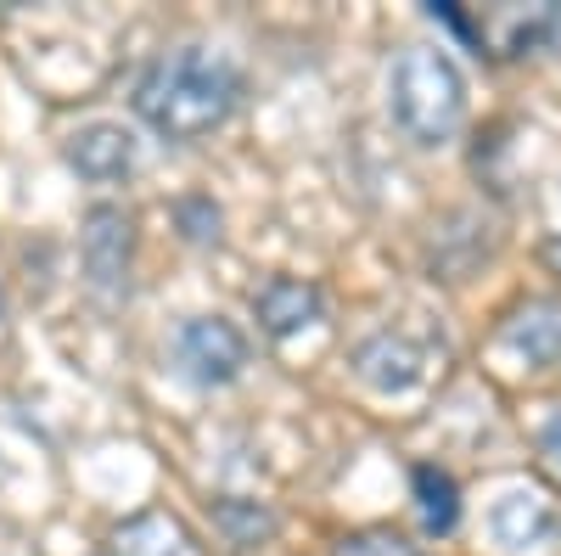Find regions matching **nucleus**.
Wrapping results in <instances>:
<instances>
[{
	"label": "nucleus",
	"instance_id": "nucleus-1",
	"mask_svg": "<svg viewBox=\"0 0 561 556\" xmlns=\"http://www.w3.org/2000/svg\"><path fill=\"white\" fill-rule=\"evenodd\" d=\"M242 102V68L208 45H174L135 79V113L163 141H203Z\"/></svg>",
	"mask_w": 561,
	"mask_h": 556
},
{
	"label": "nucleus",
	"instance_id": "nucleus-4",
	"mask_svg": "<svg viewBox=\"0 0 561 556\" xmlns=\"http://www.w3.org/2000/svg\"><path fill=\"white\" fill-rule=\"evenodd\" d=\"M79 253H84V275L102 293H118L129 282V259H135V219L113 203L90 208L84 230H79Z\"/></svg>",
	"mask_w": 561,
	"mask_h": 556
},
{
	"label": "nucleus",
	"instance_id": "nucleus-11",
	"mask_svg": "<svg viewBox=\"0 0 561 556\" xmlns=\"http://www.w3.org/2000/svg\"><path fill=\"white\" fill-rule=\"evenodd\" d=\"M118 556H185V534L174 518L163 512H147V518H129L118 534H113Z\"/></svg>",
	"mask_w": 561,
	"mask_h": 556
},
{
	"label": "nucleus",
	"instance_id": "nucleus-16",
	"mask_svg": "<svg viewBox=\"0 0 561 556\" xmlns=\"http://www.w3.org/2000/svg\"><path fill=\"white\" fill-rule=\"evenodd\" d=\"M550 259H556V270H561V242H556V248H550Z\"/></svg>",
	"mask_w": 561,
	"mask_h": 556
},
{
	"label": "nucleus",
	"instance_id": "nucleus-9",
	"mask_svg": "<svg viewBox=\"0 0 561 556\" xmlns=\"http://www.w3.org/2000/svg\"><path fill=\"white\" fill-rule=\"evenodd\" d=\"M500 343L511 354H523L528 365H556L561 360V304H528L505 320Z\"/></svg>",
	"mask_w": 561,
	"mask_h": 556
},
{
	"label": "nucleus",
	"instance_id": "nucleus-15",
	"mask_svg": "<svg viewBox=\"0 0 561 556\" xmlns=\"http://www.w3.org/2000/svg\"><path fill=\"white\" fill-rule=\"evenodd\" d=\"M539 450H545V461L561 473V416H550L545 422V433H539Z\"/></svg>",
	"mask_w": 561,
	"mask_h": 556
},
{
	"label": "nucleus",
	"instance_id": "nucleus-6",
	"mask_svg": "<svg viewBox=\"0 0 561 556\" xmlns=\"http://www.w3.org/2000/svg\"><path fill=\"white\" fill-rule=\"evenodd\" d=\"M489 534L500 551H539L556 534V506L539 489H500L489 506Z\"/></svg>",
	"mask_w": 561,
	"mask_h": 556
},
{
	"label": "nucleus",
	"instance_id": "nucleus-12",
	"mask_svg": "<svg viewBox=\"0 0 561 556\" xmlns=\"http://www.w3.org/2000/svg\"><path fill=\"white\" fill-rule=\"evenodd\" d=\"M214 529L230 545H264L275 534V512H270V506H259V500L225 495V500H214Z\"/></svg>",
	"mask_w": 561,
	"mask_h": 556
},
{
	"label": "nucleus",
	"instance_id": "nucleus-5",
	"mask_svg": "<svg viewBox=\"0 0 561 556\" xmlns=\"http://www.w3.org/2000/svg\"><path fill=\"white\" fill-rule=\"evenodd\" d=\"M354 377L377 394H410L427 377V349L404 332H377L354 349Z\"/></svg>",
	"mask_w": 561,
	"mask_h": 556
},
{
	"label": "nucleus",
	"instance_id": "nucleus-10",
	"mask_svg": "<svg viewBox=\"0 0 561 556\" xmlns=\"http://www.w3.org/2000/svg\"><path fill=\"white\" fill-rule=\"evenodd\" d=\"M415 484V512H421V529L427 534H449L460 523V489L444 467H415L410 473Z\"/></svg>",
	"mask_w": 561,
	"mask_h": 556
},
{
	"label": "nucleus",
	"instance_id": "nucleus-17",
	"mask_svg": "<svg viewBox=\"0 0 561 556\" xmlns=\"http://www.w3.org/2000/svg\"><path fill=\"white\" fill-rule=\"evenodd\" d=\"M0 320H7V293H0Z\"/></svg>",
	"mask_w": 561,
	"mask_h": 556
},
{
	"label": "nucleus",
	"instance_id": "nucleus-2",
	"mask_svg": "<svg viewBox=\"0 0 561 556\" xmlns=\"http://www.w3.org/2000/svg\"><path fill=\"white\" fill-rule=\"evenodd\" d=\"M388 107L415 147H444L466 124V73L438 45H404L388 73Z\"/></svg>",
	"mask_w": 561,
	"mask_h": 556
},
{
	"label": "nucleus",
	"instance_id": "nucleus-8",
	"mask_svg": "<svg viewBox=\"0 0 561 556\" xmlns=\"http://www.w3.org/2000/svg\"><path fill=\"white\" fill-rule=\"evenodd\" d=\"M320 287L314 282H298V275H270V282L253 293V315L270 338H293L304 327L320 320Z\"/></svg>",
	"mask_w": 561,
	"mask_h": 556
},
{
	"label": "nucleus",
	"instance_id": "nucleus-3",
	"mask_svg": "<svg viewBox=\"0 0 561 556\" xmlns=\"http://www.w3.org/2000/svg\"><path fill=\"white\" fill-rule=\"evenodd\" d=\"M174 354V371L185 383H197V388H225V383H237L253 349L242 338V327H230L225 315H192V320H180V332L169 343Z\"/></svg>",
	"mask_w": 561,
	"mask_h": 556
},
{
	"label": "nucleus",
	"instance_id": "nucleus-13",
	"mask_svg": "<svg viewBox=\"0 0 561 556\" xmlns=\"http://www.w3.org/2000/svg\"><path fill=\"white\" fill-rule=\"evenodd\" d=\"M332 556H415L399 534H343Z\"/></svg>",
	"mask_w": 561,
	"mask_h": 556
},
{
	"label": "nucleus",
	"instance_id": "nucleus-14",
	"mask_svg": "<svg viewBox=\"0 0 561 556\" xmlns=\"http://www.w3.org/2000/svg\"><path fill=\"white\" fill-rule=\"evenodd\" d=\"M180 219H185V237L192 242H214L219 237V208H208V203H185Z\"/></svg>",
	"mask_w": 561,
	"mask_h": 556
},
{
	"label": "nucleus",
	"instance_id": "nucleus-7",
	"mask_svg": "<svg viewBox=\"0 0 561 556\" xmlns=\"http://www.w3.org/2000/svg\"><path fill=\"white\" fill-rule=\"evenodd\" d=\"M62 158H68L73 174L96 180V185H113V180H124L135 169V135L124 124H107V118L102 124H84V129L68 135Z\"/></svg>",
	"mask_w": 561,
	"mask_h": 556
}]
</instances>
